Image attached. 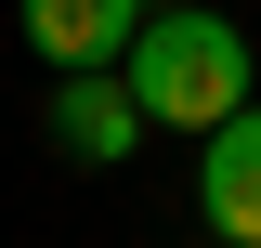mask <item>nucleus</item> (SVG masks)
Masks as SVG:
<instances>
[{"label": "nucleus", "instance_id": "nucleus-1", "mask_svg": "<svg viewBox=\"0 0 261 248\" xmlns=\"http://www.w3.org/2000/svg\"><path fill=\"white\" fill-rule=\"evenodd\" d=\"M118 79H130V105H144V131H222L235 105H248L261 53L235 39V13H209V0H157V13L130 27Z\"/></svg>", "mask_w": 261, "mask_h": 248}, {"label": "nucleus", "instance_id": "nucleus-2", "mask_svg": "<svg viewBox=\"0 0 261 248\" xmlns=\"http://www.w3.org/2000/svg\"><path fill=\"white\" fill-rule=\"evenodd\" d=\"M196 209H209V248H261V92L222 131H196Z\"/></svg>", "mask_w": 261, "mask_h": 248}, {"label": "nucleus", "instance_id": "nucleus-3", "mask_svg": "<svg viewBox=\"0 0 261 248\" xmlns=\"http://www.w3.org/2000/svg\"><path fill=\"white\" fill-rule=\"evenodd\" d=\"M53 144L79 157V170H130V144H144V105H130L118 65H79V79H53Z\"/></svg>", "mask_w": 261, "mask_h": 248}, {"label": "nucleus", "instance_id": "nucleus-4", "mask_svg": "<svg viewBox=\"0 0 261 248\" xmlns=\"http://www.w3.org/2000/svg\"><path fill=\"white\" fill-rule=\"evenodd\" d=\"M130 27H144V0H27V53L53 65V79H79V65H118Z\"/></svg>", "mask_w": 261, "mask_h": 248}, {"label": "nucleus", "instance_id": "nucleus-5", "mask_svg": "<svg viewBox=\"0 0 261 248\" xmlns=\"http://www.w3.org/2000/svg\"><path fill=\"white\" fill-rule=\"evenodd\" d=\"M144 13H157V0H144Z\"/></svg>", "mask_w": 261, "mask_h": 248}]
</instances>
